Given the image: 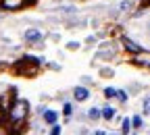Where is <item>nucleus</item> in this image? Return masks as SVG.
Instances as JSON below:
<instances>
[{
  "mask_svg": "<svg viewBox=\"0 0 150 135\" xmlns=\"http://www.w3.org/2000/svg\"><path fill=\"white\" fill-rule=\"evenodd\" d=\"M144 112H146V114H150V98H146V100H144Z\"/></svg>",
  "mask_w": 150,
  "mask_h": 135,
  "instance_id": "obj_14",
  "label": "nucleus"
},
{
  "mask_svg": "<svg viewBox=\"0 0 150 135\" xmlns=\"http://www.w3.org/2000/svg\"><path fill=\"white\" fill-rule=\"evenodd\" d=\"M129 129H131V121L125 119V121H123V133H129Z\"/></svg>",
  "mask_w": 150,
  "mask_h": 135,
  "instance_id": "obj_11",
  "label": "nucleus"
},
{
  "mask_svg": "<svg viewBox=\"0 0 150 135\" xmlns=\"http://www.w3.org/2000/svg\"><path fill=\"white\" fill-rule=\"evenodd\" d=\"M104 96H106V98H117V89L106 87V89H104Z\"/></svg>",
  "mask_w": 150,
  "mask_h": 135,
  "instance_id": "obj_10",
  "label": "nucleus"
},
{
  "mask_svg": "<svg viewBox=\"0 0 150 135\" xmlns=\"http://www.w3.org/2000/svg\"><path fill=\"white\" fill-rule=\"evenodd\" d=\"M63 114H65V117H69V114H71V104H65V112H63Z\"/></svg>",
  "mask_w": 150,
  "mask_h": 135,
  "instance_id": "obj_16",
  "label": "nucleus"
},
{
  "mask_svg": "<svg viewBox=\"0 0 150 135\" xmlns=\"http://www.w3.org/2000/svg\"><path fill=\"white\" fill-rule=\"evenodd\" d=\"M56 119H59V114H56L54 110H46V112H44V121H46V123L54 125V123H56Z\"/></svg>",
  "mask_w": 150,
  "mask_h": 135,
  "instance_id": "obj_7",
  "label": "nucleus"
},
{
  "mask_svg": "<svg viewBox=\"0 0 150 135\" xmlns=\"http://www.w3.org/2000/svg\"><path fill=\"white\" fill-rule=\"evenodd\" d=\"M117 98H119L121 102H125V100H127V94H125L123 89H117Z\"/></svg>",
  "mask_w": 150,
  "mask_h": 135,
  "instance_id": "obj_12",
  "label": "nucleus"
},
{
  "mask_svg": "<svg viewBox=\"0 0 150 135\" xmlns=\"http://www.w3.org/2000/svg\"><path fill=\"white\" fill-rule=\"evenodd\" d=\"M131 125H134V127H142V119L140 117H134V119H131Z\"/></svg>",
  "mask_w": 150,
  "mask_h": 135,
  "instance_id": "obj_13",
  "label": "nucleus"
},
{
  "mask_svg": "<svg viewBox=\"0 0 150 135\" xmlns=\"http://www.w3.org/2000/svg\"><path fill=\"white\" fill-rule=\"evenodd\" d=\"M25 40L27 42H40L42 40V31L40 29H27L25 31Z\"/></svg>",
  "mask_w": 150,
  "mask_h": 135,
  "instance_id": "obj_3",
  "label": "nucleus"
},
{
  "mask_svg": "<svg viewBox=\"0 0 150 135\" xmlns=\"http://www.w3.org/2000/svg\"><path fill=\"white\" fill-rule=\"evenodd\" d=\"M88 117H90V119H100V117H102V110H98V108H90V110H88Z\"/></svg>",
  "mask_w": 150,
  "mask_h": 135,
  "instance_id": "obj_9",
  "label": "nucleus"
},
{
  "mask_svg": "<svg viewBox=\"0 0 150 135\" xmlns=\"http://www.w3.org/2000/svg\"><path fill=\"white\" fill-rule=\"evenodd\" d=\"M50 135H61V127H59V125H54L52 131H50Z\"/></svg>",
  "mask_w": 150,
  "mask_h": 135,
  "instance_id": "obj_15",
  "label": "nucleus"
},
{
  "mask_svg": "<svg viewBox=\"0 0 150 135\" xmlns=\"http://www.w3.org/2000/svg\"><path fill=\"white\" fill-rule=\"evenodd\" d=\"M27 0H0V6L2 8H8V11H15V8H21Z\"/></svg>",
  "mask_w": 150,
  "mask_h": 135,
  "instance_id": "obj_2",
  "label": "nucleus"
},
{
  "mask_svg": "<svg viewBox=\"0 0 150 135\" xmlns=\"http://www.w3.org/2000/svg\"><path fill=\"white\" fill-rule=\"evenodd\" d=\"M17 71H19V73H25V75H35V71H38V65L25 67V60H21V63L17 65Z\"/></svg>",
  "mask_w": 150,
  "mask_h": 135,
  "instance_id": "obj_4",
  "label": "nucleus"
},
{
  "mask_svg": "<svg viewBox=\"0 0 150 135\" xmlns=\"http://www.w3.org/2000/svg\"><path fill=\"white\" fill-rule=\"evenodd\" d=\"M96 135H104V131H96Z\"/></svg>",
  "mask_w": 150,
  "mask_h": 135,
  "instance_id": "obj_19",
  "label": "nucleus"
},
{
  "mask_svg": "<svg viewBox=\"0 0 150 135\" xmlns=\"http://www.w3.org/2000/svg\"><path fill=\"white\" fill-rule=\"evenodd\" d=\"M131 6V2H121V6H119V11H125V8H129Z\"/></svg>",
  "mask_w": 150,
  "mask_h": 135,
  "instance_id": "obj_17",
  "label": "nucleus"
},
{
  "mask_svg": "<svg viewBox=\"0 0 150 135\" xmlns=\"http://www.w3.org/2000/svg\"><path fill=\"white\" fill-rule=\"evenodd\" d=\"M27 110H29V104L25 102V100H17L15 104H13V108H11V121H23L25 119V114H27Z\"/></svg>",
  "mask_w": 150,
  "mask_h": 135,
  "instance_id": "obj_1",
  "label": "nucleus"
},
{
  "mask_svg": "<svg viewBox=\"0 0 150 135\" xmlns=\"http://www.w3.org/2000/svg\"><path fill=\"white\" fill-rule=\"evenodd\" d=\"M73 96H75V100H86L88 96H90V91H88V87H75V91H73Z\"/></svg>",
  "mask_w": 150,
  "mask_h": 135,
  "instance_id": "obj_6",
  "label": "nucleus"
},
{
  "mask_svg": "<svg viewBox=\"0 0 150 135\" xmlns=\"http://www.w3.org/2000/svg\"><path fill=\"white\" fill-rule=\"evenodd\" d=\"M102 117H104L106 121H110L112 117H115V108H110V106H106V108L102 110Z\"/></svg>",
  "mask_w": 150,
  "mask_h": 135,
  "instance_id": "obj_8",
  "label": "nucleus"
},
{
  "mask_svg": "<svg viewBox=\"0 0 150 135\" xmlns=\"http://www.w3.org/2000/svg\"><path fill=\"white\" fill-rule=\"evenodd\" d=\"M123 44H125V48H127L129 52H136V54H140V52H142V48H140L136 42H131L129 37H123Z\"/></svg>",
  "mask_w": 150,
  "mask_h": 135,
  "instance_id": "obj_5",
  "label": "nucleus"
},
{
  "mask_svg": "<svg viewBox=\"0 0 150 135\" xmlns=\"http://www.w3.org/2000/svg\"><path fill=\"white\" fill-rule=\"evenodd\" d=\"M0 123H2V112H0Z\"/></svg>",
  "mask_w": 150,
  "mask_h": 135,
  "instance_id": "obj_20",
  "label": "nucleus"
},
{
  "mask_svg": "<svg viewBox=\"0 0 150 135\" xmlns=\"http://www.w3.org/2000/svg\"><path fill=\"white\" fill-rule=\"evenodd\" d=\"M0 135H8V129H6V127H2V125H0Z\"/></svg>",
  "mask_w": 150,
  "mask_h": 135,
  "instance_id": "obj_18",
  "label": "nucleus"
}]
</instances>
